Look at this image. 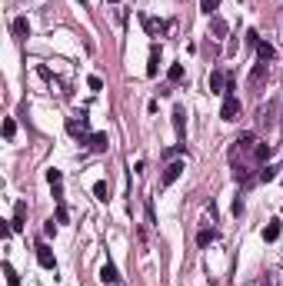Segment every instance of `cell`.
Returning <instances> with one entry per match:
<instances>
[{"label": "cell", "instance_id": "obj_27", "mask_svg": "<svg viewBox=\"0 0 283 286\" xmlns=\"http://www.w3.org/2000/svg\"><path fill=\"white\" fill-rule=\"evenodd\" d=\"M67 220H70L67 207H63V203H57V223H67Z\"/></svg>", "mask_w": 283, "mask_h": 286}, {"label": "cell", "instance_id": "obj_20", "mask_svg": "<svg viewBox=\"0 0 283 286\" xmlns=\"http://www.w3.org/2000/svg\"><path fill=\"white\" fill-rule=\"evenodd\" d=\"M273 110H277V103H266V107H260V116H257V120H260V123H273Z\"/></svg>", "mask_w": 283, "mask_h": 286}, {"label": "cell", "instance_id": "obj_12", "mask_svg": "<svg viewBox=\"0 0 283 286\" xmlns=\"http://www.w3.org/2000/svg\"><path fill=\"white\" fill-rule=\"evenodd\" d=\"M143 27H147V34H150V37H157V34L170 30V23H163V20H153V17H143Z\"/></svg>", "mask_w": 283, "mask_h": 286}, {"label": "cell", "instance_id": "obj_13", "mask_svg": "<svg viewBox=\"0 0 283 286\" xmlns=\"http://www.w3.org/2000/svg\"><path fill=\"white\" fill-rule=\"evenodd\" d=\"M10 30H14V37H17V40H23L27 34H30V23H27V17H17L14 23H10Z\"/></svg>", "mask_w": 283, "mask_h": 286}, {"label": "cell", "instance_id": "obj_16", "mask_svg": "<svg viewBox=\"0 0 283 286\" xmlns=\"http://www.w3.org/2000/svg\"><path fill=\"white\" fill-rule=\"evenodd\" d=\"M263 240H266V243L280 240V220H270V223L263 227Z\"/></svg>", "mask_w": 283, "mask_h": 286}, {"label": "cell", "instance_id": "obj_28", "mask_svg": "<svg viewBox=\"0 0 283 286\" xmlns=\"http://www.w3.org/2000/svg\"><path fill=\"white\" fill-rule=\"evenodd\" d=\"M87 87H90V90H103V80H100V76H87Z\"/></svg>", "mask_w": 283, "mask_h": 286}, {"label": "cell", "instance_id": "obj_15", "mask_svg": "<svg viewBox=\"0 0 283 286\" xmlns=\"http://www.w3.org/2000/svg\"><path fill=\"white\" fill-rule=\"evenodd\" d=\"M226 30H230V23H226L223 17H213V20H210V34H213V37H226Z\"/></svg>", "mask_w": 283, "mask_h": 286}, {"label": "cell", "instance_id": "obj_4", "mask_svg": "<svg viewBox=\"0 0 283 286\" xmlns=\"http://www.w3.org/2000/svg\"><path fill=\"white\" fill-rule=\"evenodd\" d=\"M173 130H177V140H187V110L183 107H173Z\"/></svg>", "mask_w": 283, "mask_h": 286}, {"label": "cell", "instance_id": "obj_8", "mask_svg": "<svg viewBox=\"0 0 283 286\" xmlns=\"http://www.w3.org/2000/svg\"><path fill=\"white\" fill-rule=\"evenodd\" d=\"M270 153H273L270 143H257V147H253V163H257V167H263L266 160H270Z\"/></svg>", "mask_w": 283, "mask_h": 286}, {"label": "cell", "instance_id": "obj_11", "mask_svg": "<svg viewBox=\"0 0 283 286\" xmlns=\"http://www.w3.org/2000/svg\"><path fill=\"white\" fill-rule=\"evenodd\" d=\"M263 80H266V63H257V67L250 70V90H257Z\"/></svg>", "mask_w": 283, "mask_h": 286}, {"label": "cell", "instance_id": "obj_3", "mask_svg": "<svg viewBox=\"0 0 283 286\" xmlns=\"http://www.w3.org/2000/svg\"><path fill=\"white\" fill-rule=\"evenodd\" d=\"M187 170L180 160H173V163H167V170H163V176H160V187H170L173 180H180V173Z\"/></svg>", "mask_w": 283, "mask_h": 286}, {"label": "cell", "instance_id": "obj_22", "mask_svg": "<svg viewBox=\"0 0 283 286\" xmlns=\"http://www.w3.org/2000/svg\"><path fill=\"white\" fill-rule=\"evenodd\" d=\"M167 80L170 83H180V80H183V63H173V67L167 70Z\"/></svg>", "mask_w": 283, "mask_h": 286}, {"label": "cell", "instance_id": "obj_7", "mask_svg": "<svg viewBox=\"0 0 283 286\" xmlns=\"http://www.w3.org/2000/svg\"><path fill=\"white\" fill-rule=\"evenodd\" d=\"M226 80H230V74L213 70V74H210V90H213V94H223V90H226Z\"/></svg>", "mask_w": 283, "mask_h": 286}, {"label": "cell", "instance_id": "obj_19", "mask_svg": "<svg viewBox=\"0 0 283 286\" xmlns=\"http://www.w3.org/2000/svg\"><path fill=\"white\" fill-rule=\"evenodd\" d=\"M94 196H97V200H103V203H107V200H110V187H107L103 180H97V183H94Z\"/></svg>", "mask_w": 283, "mask_h": 286}, {"label": "cell", "instance_id": "obj_6", "mask_svg": "<svg viewBox=\"0 0 283 286\" xmlns=\"http://www.w3.org/2000/svg\"><path fill=\"white\" fill-rule=\"evenodd\" d=\"M87 147H90L94 153H103L107 147H110V136L103 133V130H100V133H90V140H87Z\"/></svg>", "mask_w": 283, "mask_h": 286}, {"label": "cell", "instance_id": "obj_32", "mask_svg": "<svg viewBox=\"0 0 283 286\" xmlns=\"http://www.w3.org/2000/svg\"><path fill=\"white\" fill-rule=\"evenodd\" d=\"M280 170H283V167H280Z\"/></svg>", "mask_w": 283, "mask_h": 286}, {"label": "cell", "instance_id": "obj_26", "mask_svg": "<svg viewBox=\"0 0 283 286\" xmlns=\"http://www.w3.org/2000/svg\"><path fill=\"white\" fill-rule=\"evenodd\" d=\"M47 180H50V187H60V180H63V173H60V170H47Z\"/></svg>", "mask_w": 283, "mask_h": 286}, {"label": "cell", "instance_id": "obj_30", "mask_svg": "<svg viewBox=\"0 0 283 286\" xmlns=\"http://www.w3.org/2000/svg\"><path fill=\"white\" fill-rule=\"evenodd\" d=\"M240 213H243V200L237 196V200H233V216H240Z\"/></svg>", "mask_w": 283, "mask_h": 286}, {"label": "cell", "instance_id": "obj_2", "mask_svg": "<svg viewBox=\"0 0 283 286\" xmlns=\"http://www.w3.org/2000/svg\"><path fill=\"white\" fill-rule=\"evenodd\" d=\"M67 133L80 136V143H87V140H90V133H87V114H80V120L70 116V120H67Z\"/></svg>", "mask_w": 283, "mask_h": 286}, {"label": "cell", "instance_id": "obj_21", "mask_svg": "<svg viewBox=\"0 0 283 286\" xmlns=\"http://www.w3.org/2000/svg\"><path fill=\"white\" fill-rule=\"evenodd\" d=\"M257 180H263V183H270V180H277V167H270V163H263V167H260V173H257Z\"/></svg>", "mask_w": 283, "mask_h": 286}, {"label": "cell", "instance_id": "obj_14", "mask_svg": "<svg viewBox=\"0 0 283 286\" xmlns=\"http://www.w3.org/2000/svg\"><path fill=\"white\" fill-rule=\"evenodd\" d=\"M157 70H160V47L153 43L150 47V63H147V76H157Z\"/></svg>", "mask_w": 283, "mask_h": 286}, {"label": "cell", "instance_id": "obj_23", "mask_svg": "<svg viewBox=\"0 0 283 286\" xmlns=\"http://www.w3.org/2000/svg\"><path fill=\"white\" fill-rule=\"evenodd\" d=\"M3 273H7V286H20V276H17V269L10 267V263H3Z\"/></svg>", "mask_w": 283, "mask_h": 286}, {"label": "cell", "instance_id": "obj_31", "mask_svg": "<svg viewBox=\"0 0 283 286\" xmlns=\"http://www.w3.org/2000/svg\"><path fill=\"white\" fill-rule=\"evenodd\" d=\"M107 3H117V0H107Z\"/></svg>", "mask_w": 283, "mask_h": 286}, {"label": "cell", "instance_id": "obj_17", "mask_svg": "<svg viewBox=\"0 0 283 286\" xmlns=\"http://www.w3.org/2000/svg\"><path fill=\"white\" fill-rule=\"evenodd\" d=\"M210 243H217V229H200L197 233V247H210Z\"/></svg>", "mask_w": 283, "mask_h": 286}, {"label": "cell", "instance_id": "obj_5", "mask_svg": "<svg viewBox=\"0 0 283 286\" xmlns=\"http://www.w3.org/2000/svg\"><path fill=\"white\" fill-rule=\"evenodd\" d=\"M37 263L43 269H54L57 267V260H54V249L47 247V243H37Z\"/></svg>", "mask_w": 283, "mask_h": 286}, {"label": "cell", "instance_id": "obj_25", "mask_svg": "<svg viewBox=\"0 0 283 286\" xmlns=\"http://www.w3.org/2000/svg\"><path fill=\"white\" fill-rule=\"evenodd\" d=\"M14 133H17V123H14V120L7 116V120H3V136L10 140V136H14Z\"/></svg>", "mask_w": 283, "mask_h": 286}, {"label": "cell", "instance_id": "obj_18", "mask_svg": "<svg viewBox=\"0 0 283 286\" xmlns=\"http://www.w3.org/2000/svg\"><path fill=\"white\" fill-rule=\"evenodd\" d=\"M257 54H260V60H273L277 57V50H273V43H263V40H260V43H257Z\"/></svg>", "mask_w": 283, "mask_h": 286}, {"label": "cell", "instance_id": "obj_24", "mask_svg": "<svg viewBox=\"0 0 283 286\" xmlns=\"http://www.w3.org/2000/svg\"><path fill=\"white\" fill-rule=\"evenodd\" d=\"M200 10L203 14H217L220 10V0H200Z\"/></svg>", "mask_w": 283, "mask_h": 286}, {"label": "cell", "instance_id": "obj_1", "mask_svg": "<svg viewBox=\"0 0 283 286\" xmlns=\"http://www.w3.org/2000/svg\"><path fill=\"white\" fill-rule=\"evenodd\" d=\"M240 96L237 94H223V107H220V120H226V123H233L237 116H240Z\"/></svg>", "mask_w": 283, "mask_h": 286}, {"label": "cell", "instance_id": "obj_29", "mask_svg": "<svg viewBox=\"0 0 283 286\" xmlns=\"http://www.w3.org/2000/svg\"><path fill=\"white\" fill-rule=\"evenodd\" d=\"M246 43L257 47V43H260V34H257V30H246Z\"/></svg>", "mask_w": 283, "mask_h": 286}, {"label": "cell", "instance_id": "obj_10", "mask_svg": "<svg viewBox=\"0 0 283 286\" xmlns=\"http://www.w3.org/2000/svg\"><path fill=\"white\" fill-rule=\"evenodd\" d=\"M117 280H120V276H117V267H113V263H103V267H100V283L117 286Z\"/></svg>", "mask_w": 283, "mask_h": 286}, {"label": "cell", "instance_id": "obj_9", "mask_svg": "<svg viewBox=\"0 0 283 286\" xmlns=\"http://www.w3.org/2000/svg\"><path fill=\"white\" fill-rule=\"evenodd\" d=\"M10 223H14V229H23V227H27V203H23V200L14 207V220H10Z\"/></svg>", "mask_w": 283, "mask_h": 286}]
</instances>
